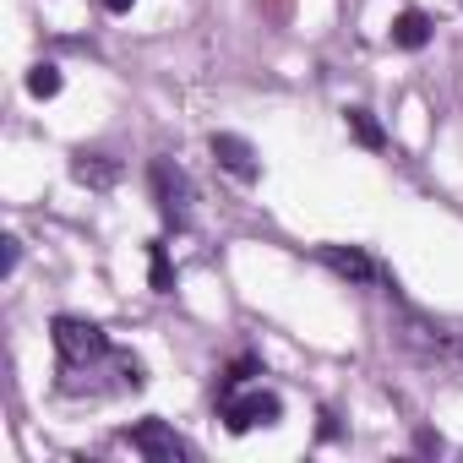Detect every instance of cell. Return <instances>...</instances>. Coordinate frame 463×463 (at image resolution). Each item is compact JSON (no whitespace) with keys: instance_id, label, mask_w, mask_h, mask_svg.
I'll return each mask as SVG.
<instances>
[{"instance_id":"cell-1","label":"cell","mask_w":463,"mask_h":463,"mask_svg":"<svg viewBox=\"0 0 463 463\" xmlns=\"http://www.w3.org/2000/svg\"><path fill=\"white\" fill-rule=\"evenodd\" d=\"M387 300H392V338H398V349H409L414 360H430V365H463V338L436 327V322H425L414 306H403L392 279H387Z\"/></svg>"},{"instance_id":"cell-2","label":"cell","mask_w":463,"mask_h":463,"mask_svg":"<svg viewBox=\"0 0 463 463\" xmlns=\"http://www.w3.org/2000/svg\"><path fill=\"white\" fill-rule=\"evenodd\" d=\"M55 349H61L66 376H77V371L109 360V338H104V327H99V322H82V317H55Z\"/></svg>"},{"instance_id":"cell-3","label":"cell","mask_w":463,"mask_h":463,"mask_svg":"<svg viewBox=\"0 0 463 463\" xmlns=\"http://www.w3.org/2000/svg\"><path fill=\"white\" fill-rule=\"evenodd\" d=\"M218 414H223V425H229V436H246V430H257V425H279L284 420V403H279V392H262V387H235V392H223L218 398Z\"/></svg>"},{"instance_id":"cell-4","label":"cell","mask_w":463,"mask_h":463,"mask_svg":"<svg viewBox=\"0 0 463 463\" xmlns=\"http://www.w3.org/2000/svg\"><path fill=\"white\" fill-rule=\"evenodd\" d=\"M147 180H153L158 218H164L169 229H185V223H191V180H185V169L169 164V158H153V164H147Z\"/></svg>"},{"instance_id":"cell-5","label":"cell","mask_w":463,"mask_h":463,"mask_svg":"<svg viewBox=\"0 0 463 463\" xmlns=\"http://www.w3.org/2000/svg\"><path fill=\"white\" fill-rule=\"evenodd\" d=\"M213 158H218V169H223V175H235L241 185H251V180L262 175L257 147H251L246 137H235V131H213Z\"/></svg>"},{"instance_id":"cell-6","label":"cell","mask_w":463,"mask_h":463,"mask_svg":"<svg viewBox=\"0 0 463 463\" xmlns=\"http://www.w3.org/2000/svg\"><path fill=\"white\" fill-rule=\"evenodd\" d=\"M142 458H153V463H180L185 458V441L164 425V420H142V425H131V436H126Z\"/></svg>"},{"instance_id":"cell-7","label":"cell","mask_w":463,"mask_h":463,"mask_svg":"<svg viewBox=\"0 0 463 463\" xmlns=\"http://www.w3.org/2000/svg\"><path fill=\"white\" fill-rule=\"evenodd\" d=\"M317 262H327L338 279H349V284H371L376 279V262L365 257V251H354V246H317Z\"/></svg>"},{"instance_id":"cell-8","label":"cell","mask_w":463,"mask_h":463,"mask_svg":"<svg viewBox=\"0 0 463 463\" xmlns=\"http://www.w3.org/2000/svg\"><path fill=\"white\" fill-rule=\"evenodd\" d=\"M71 175H77L82 185H93V191H109V185L120 180V164H115L109 153H88V147H82V153L71 158Z\"/></svg>"},{"instance_id":"cell-9","label":"cell","mask_w":463,"mask_h":463,"mask_svg":"<svg viewBox=\"0 0 463 463\" xmlns=\"http://www.w3.org/2000/svg\"><path fill=\"white\" fill-rule=\"evenodd\" d=\"M392 44L409 50V55L425 50V44H430V17H425V12H398V17H392Z\"/></svg>"},{"instance_id":"cell-10","label":"cell","mask_w":463,"mask_h":463,"mask_svg":"<svg viewBox=\"0 0 463 463\" xmlns=\"http://www.w3.org/2000/svg\"><path fill=\"white\" fill-rule=\"evenodd\" d=\"M344 126H349V137H354L360 147H371V153L387 147V131H382V120H376L371 109H344Z\"/></svg>"},{"instance_id":"cell-11","label":"cell","mask_w":463,"mask_h":463,"mask_svg":"<svg viewBox=\"0 0 463 463\" xmlns=\"http://www.w3.org/2000/svg\"><path fill=\"white\" fill-rule=\"evenodd\" d=\"M28 93H33V99H55V93H61V66L39 61V66L28 71Z\"/></svg>"},{"instance_id":"cell-12","label":"cell","mask_w":463,"mask_h":463,"mask_svg":"<svg viewBox=\"0 0 463 463\" xmlns=\"http://www.w3.org/2000/svg\"><path fill=\"white\" fill-rule=\"evenodd\" d=\"M147 257H153V289H158V295H169V289H175V268H169V251H164V246H153Z\"/></svg>"},{"instance_id":"cell-13","label":"cell","mask_w":463,"mask_h":463,"mask_svg":"<svg viewBox=\"0 0 463 463\" xmlns=\"http://www.w3.org/2000/svg\"><path fill=\"white\" fill-rule=\"evenodd\" d=\"M0 246H6V257H0V273L12 279V273H17V262H23V241H17V235H6Z\"/></svg>"},{"instance_id":"cell-14","label":"cell","mask_w":463,"mask_h":463,"mask_svg":"<svg viewBox=\"0 0 463 463\" xmlns=\"http://www.w3.org/2000/svg\"><path fill=\"white\" fill-rule=\"evenodd\" d=\"M414 447H420V452H441V436H430V430H420V436H414Z\"/></svg>"},{"instance_id":"cell-15","label":"cell","mask_w":463,"mask_h":463,"mask_svg":"<svg viewBox=\"0 0 463 463\" xmlns=\"http://www.w3.org/2000/svg\"><path fill=\"white\" fill-rule=\"evenodd\" d=\"M137 0H104V12H131Z\"/></svg>"}]
</instances>
